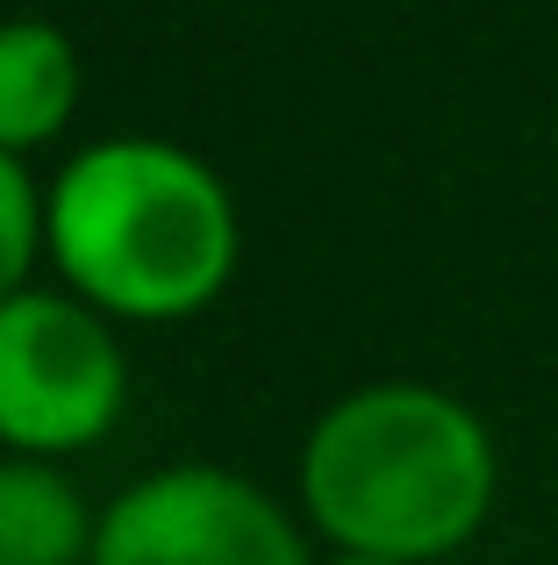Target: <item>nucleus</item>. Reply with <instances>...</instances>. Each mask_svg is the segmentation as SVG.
<instances>
[{"label":"nucleus","mask_w":558,"mask_h":565,"mask_svg":"<svg viewBox=\"0 0 558 565\" xmlns=\"http://www.w3.org/2000/svg\"><path fill=\"white\" fill-rule=\"evenodd\" d=\"M301 515L358 558L437 565L487 530L502 451L473 401L430 380H373L336 394L301 437Z\"/></svg>","instance_id":"1"},{"label":"nucleus","mask_w":558,"mask_h":565,"mask_svg":"<svg viewBox=\"0 0 558 565\" xmlns=\"http://www.w3.org/2000/svg\"><path fill=\"white\" fill-rule=\"evenodd\" d=\"M43 258L108 322H186L237 279V193L186 143L100 137L43 186Z\"/></svg>","instance_id":"2"},{"label":"nucleus","mask_w":558,"mask_h":565,"mask_svg":"<svg viewBox=\"0 0 558 565\" xmlns=\"http://www.w3.org/2000/svg\"><path fill=\"white\" fill-rule=\"evenodd\" d=\"M129 408V351L100 308L65 287L0 301V451L72 458L94 451Z\"/></svg>","instance_id":"3"},{"label":"nucleus","mask_w":558,"mask_h":565,"mask_svg":"<svg viewBox=\"0 0 558 565\" xmlns=\"http://www.w3.org/2000/svg\"><path fill=\"white\" fill-rule=\"evenodd\" d=\"M94 565H315L308 530L229 466H158L100 509Z\"/></svg>","instance_id":"4"},{"label":"nucleus","mask_w":558,"mask_h":565,"mask_svg":"<svg viewBox=\"0 0 558 565\" xmlns=\"http://www.w3.org/2000/svg\"><path fill=\"white\" fill-rule=\"evenodd\" d=\"M79 51L57 22H36V14L0 22V151L29 158L57 143L79 108Z\"/></svg>","instance_id":"5"},{"label":"nucleus","mask_w":558,"mask_h":565,"mask_svg":"<svg viewBox=\"0 0 558 565\" xmlns=\"http://www.w3.org/2000/svg\"><path fill=\"white\" fill-rule=\"evenodd\" d=\"M100 509L65 466L0 451V565H94Z\"/></svg>","instance_id":"6"},{"label":"nucleus","mask_w":558,"mask_h":565,"mask_svg":"<svg viewBox=\"0 0 558 565\" xmlns=\"http://www.w3.org/2000/svg\"><path fill=\"white\" fill-rule=\"evenodd\" d=\"M36 258H43V186L29 180L14 151H0V301L29 287Z\"/></svg>","instance_id":"7"},{"label":"nucleus","mask_w":558,"mask_h":565,"mask_svg":"<svg viewBox=\"0 0 558 565\" xmlns=\"http://www.w3.org/2000/svg\"><path fill=\"white\" fill-rule=\"evenodd\" d=\"M330 565H394V558H358V552H336Z\"/></svg>","instance_id":"8"}]
</instances>
